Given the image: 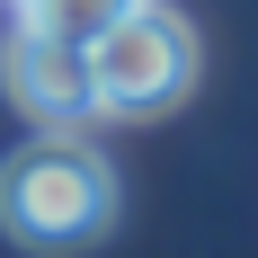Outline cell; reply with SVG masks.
Segmentation results:
<instances>
[{"instance_id":"cell-5","label":"cell","mask_w":258,"mask_h":258,"mask_svg":"<svg viewBox=\"0 0 258 258\" xmlns=\"http://www.w3.org/2000/svg\"><path fill=\"white\" fill-rule=\"evenodd\" d=\"M9 9H36V0H9Z\"/></svg>"},{"instance_id":"cell-2","label":"cell","mask_w":258,"mask_h":258,"mask_svg":"<svg viewBox=\"0 0 258 258\" xmlns=\"http://www.w3.org/2000/svg\"><path fill=\"white\" fill-rule=\"evenodd\" d=\"M196 89V27L169 0H134L89 36V116H169Z\"/></svg>"},{"instance_id":"cell-3","label":"cell","mask_w":258,"mask_h":258,"mask_svg":"<svg viewBox=\"0 0 258 258\" xmlns=\"http://www.w3.org/2000/svg\"><path fill=\"white\" fill-rule=\"evenodd\" d=\"M0 89H9L18 116H36V125H80V116H89V45L18 18L9 45H0Z\"/></svg>"},{"instance_id":"cell-1","label":"cell","mask_w":258,"mask_h":258,"mask_svg":"<svg viewBox=\"0 0 258 258\" xmlns=\"http://www.w3.org/2000/svg\"><path fill=\"white\" fill-rule=\"evenodd\" d=\"M116 223V169L80 134H27L0 160V232L18 249H89Z\"/></svg>"},{"instance_id":"cell-4","label":"cell","mask_w":258,"mask_h":258,"mask_svg":"<svg viewBox=\"0 0 258 258\" xmlns=\"http://www.w3.org/2000/svg\"><path fill=\"white\" fill-rule=\"evenodd\" d=\"M134 0H36V9H18V18H36V27H53V36H72V45H89L98 27H116Z\"/></svg>"}]
</instances>
